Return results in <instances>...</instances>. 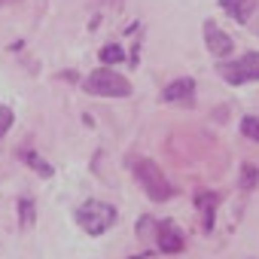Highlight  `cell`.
<instances>
[{
	"mask_svg": "<svg viewBox=\"0 0 259 259\" xmlns=\"http://www.w3.org/2000/svg\"><path fill=\"white\" fill-rule=\"evenodd\" d=\"M13 119H16V116H13L10 107H0V138H4L10 128H13Z\"/></svg>",
	"mask_w": 259,
	"mask_h": 259,
	"instance_id": "15",
	"label": "cell"
},
{
	"mask_svg": "<svg viewBox=\"0 0 259 259\" xmlns=\"http://www.w3.org/2000/svg\"><path fill=\"white\" fill-rule=\"evenodd\" d=\"M19 217H22V229L34 226V204L28 198H19Z\"/></svg>",
	"mask_w": 259,
	"mask_h": 259,
	"instance_id": "13",
	"label": "cell"
},
{
	"mask_svg": "<svg viewBox=\"0 0 259 259\" xmlns=\"http://www.w3.org/2000/svg\"><path fill=\"white\" fill-rule=\"evenodd\" d=\"M220 7L235 19V22H247L253 13V0H220Z\"/></svg>",
	"mask_w": 259,
	"mask_h": 259,
	"instance_id": "9",
	"label": "cell"
},
{
	"mask_svg": "<svg viewBox=\"0 0 259 259\" xmlns=\"http://www.w3.org/2000/svg\"><path fill=\"white\" fill-rule=\"evenodd\" d=\"M101 64H122L125 61V52H122V46H116V43H110V46H104L101 49Z\"/></svg>",
	"mask_w": 259,
	"mask_h": 259,
	"instance_id": "10",
	"label": "cell"
},
{
	"mask_svg": "<svg viewBox=\"0 0 259 259\" xmlns=\"http://www.w3.org/2000/svg\"><path fill=\"white\" fill-rule=\"evenodd\" d=\"M25 159H28V165H31V168H37V174H40V177H52V165H46V162H43L40 156L28 153Z\"/></svg>",
	"mask_w": 259,
	"mask_h": 259,
	"instance_id": "14",
	"label": "cell"
},
{
	"mask_svg": "<svg viewBox=\"0 0 259 259\" xmlns=\"http://www.w3.org/2000/svg\"><path fill=\"white\" fill-rule=\"evenodd\" d=\"M256 183H259V171L250 162H244L241 165V189H256Z\"/></svg>",
	"mask_w": 259,
	"mask_h": 259,
	"instance_id": "11",
	"label": "cell"
},
{
	"mask_svg": "<svg viewBox=\"0 0 259 259\" xmlns=\"http://www.w3.org/2000/svg\"><path fill=\"white\" fill-rule=\"evenodd\" d=\"M204 40H207L210 55H217V58H229V55H232V49H235L232 37H229L226 31H220L213 22H207V25H204Z\"/></svg>",
	"mask_w": 259,
	"mask_h": 259,
	"instance_id": "5",
	"label": "cell"
},
{
	"mask_svg": "<svg viewBox=\"0 0 259 259\" xmlns=\"http://www.w3.org/2000/svg\"><path fill=\"white\" fill-rule=\"evenodd\" d=\"M220 76L232 85H244V82H256L259 79V52H247L235 61H226L217 67Z\"/></svg>",
	"mask_w": 259,
	"mask_h": 259,
	"instance_id": "4",
	"label": "cell"
},
{
	"mask_svg": "<svg viewBox=\"0 0 259 259\" xmlns=\"http://www.w3.org/2000/svg\"><path fill=\"white\" fill-rule=\"evenodd\" d=\"M132 171H135V177H138V183L144 186V192L153 198V201H168L171 195H174V189H171V183L165 180V174H162V168L156 165V162H150V159H132Z\"/></svg>",
	"mask_w": 259,
	"mask_h": 259,
	"instance_id": "1",
	"label": "cell"
},
{
	"mask_svg": "<svg viewBox=\"0 0 259 259\" xmlns=\"http://www.w3.org/2000/svg\"><path fill=\"white\" fill-rule=\"evenodd\" d=\"M0 4H4V0H0Z\"/></svg>",
	"mask_w": 259,
	"mask_h": 259,
	"instance_id": "16",
	"label": "cell"
},
{
	"mask_svg": "<svg viewBox=\"0 0 259 259\" xmlns=\"http://www.w3.org/2000/svg\"><path fill=\"white\" fill-rule=\"evenodd\" d=\"M192 98H195V82H192L189 76H183V79H174V82H168V85H165V101L189 104Z\"/></svg>",
	"mask_w": 259,
	"mask_h": 259,
	"instance_id": "7",
	"label": "cell"
},
{
	"mask_svg": "<svg viewBox=\"0 0 259 259\" xmlns=\"http://www.w3.org/2000/svg\"><path fill=\"white\" fill-rule=\"evenodd\" d=\"M241 135L259 144V116H244L241 119Z\"/></svg>",
	"mask_w": 259,
	"mask_h": 259,
	"instance_id": "12",
	"label": "cell"
},
{
	"mask_svg": "<svg viewBox=\"0 0 259 259\" xmlns=\"http://www.w3.org/2000/svg\"><path fill=\"white\" fill-rule=\"evenodd\" d=\"M195 204H198V210L204 213V229H210V226H213V210H217V204H220V195H217V192H198V195H195Z\"/></svg>",
	"mask_w": 259,
	"mask_h": 259,
	"instance_id": "8",
	"label": "cell"
},
{
	"mask_svg": "<svg viewBox=\"0 0 259 259\" xmlns=\"http://www.w3.org/2000/svg\"><path fill=\"white\" fill-rule=\"evenodd\" d=\"M85 92L89 95H101V98H128L132 95V82H128L122 73L110 70V67H101V70L89 73Z\"/></svg>",
	"mask_w": 259,
	"mask_h": 259,
	"instance_id": "2",
	"label": "cell"
},
{
	"mask_svg": "<svg viewBox=\"0 0 259 259\" xmlns=\"http://www.w3.org/2000/svg\"><path fill=\"white\" fill-rule=\"evenodd\" d=\"M156 244L162 253H180L183 250V235L174 223H159L156 226Z\"/></svg>",
	"mask_w": 259,
	"mask_h": 259,
	"instance_id": "6",
	"label": "cell"
},
{
	"mask_svg": "<svg viewBox=\"0 0 259 259\" xmlns=\"http://www.w3.org/2000/svg\"><path fill=\"white\" fill-rule=\"evenodd\" d=\"M76 223L85 235H104L116 223V210L104 201H85L76 207Z\"/></svg>",
	"mask_w": 259,
	"mask_h": 259,
	"instance_id": "3",
	"label": "cell"
}]
</instances>
